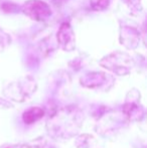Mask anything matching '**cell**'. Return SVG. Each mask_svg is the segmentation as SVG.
<instances>
[{"label":"cell","instance_id":"obj_1","mask_svg":"<svg viewBox=\"0 0 147 148\" xmlns=\"http://www.w3.org/2000/svg\"><path fill=\"white\" fill-rule=\"evenodd\" d=\"M84 121V114L74 106L55 110L47 120V131L55 138L68 139L75 136Z\"/></svg>","mask_w":147,"mask_h":148},{"label":"cell","instance_id":"obj_2","mask_svg":"<svg viewBox=\"0 0 147 148\" xmlns=\"http://www.w3.org/2000/svg\"><path fill=\"white\" fill-rule=\"evenodd\" d=\"M100 64L119 76H124L130 73L133 66V60L127 53H114L101 60Z\"/></svg>","mask_w":147,"mask_h":148},{"label":"cell","instance_id":"obj_3","mask_svg":"<svg viewBox=\"0 0 147 148\" xmlns=\"http://www.w3.org/2000/svg\"><path fill=\"white\" fill-rule=\"evenodd\" d=\"M36 90V81L30 77H26L18 82L9 85L5 90V94L12 100L17 102H23Z\"/></svg>","mask_w":147,"mask_h":148},{"label":"cell","instance_id":"obj_4","mask_svg":"<svg viewBox=\"0 0 147 148\" xmlns=\"http://www.w3.org/2000/svg\"><path fill=\"white\" fill-rule=\"evenodd\" d=\"M22 11L25 15L36 21H43L51 14V9L45 2L40 0H28L22 6Z\"/></svg>","mask_w":147,"mask_h":148},{"label":"cell","instance_id":"obj_5","mask_svg":"<svg viewBox=\"0 0 147 148\" xmlns=\"http://www.w3.org/2000/svg\"><path fill=\"white\" fill-rule=\"evenodd\" d=\"M131 98L127 97L125 105L123 106V114L130 121H140L144 116V110L139 104L140 94L136 90H132L128 94Z\"/></svg>","mask_w":147,"mask_h":148},{"label":"cell","instance_id":"obj_6","mask_svg":"<svg viewBox=\"0 0 147 148\" xmlns=\"http://www.w3.org/2000/svg\"><path fill=\"white\" fill-rule=\"evenodd\" d=\"M57 43L64 51H71L75 49V33L69 22H64L57 34Z\"/></svg>","mask_w":147,"mask_h":148},{"label":"cell","instance_id":"obj_7","mask_svg":"<svg viewBox=\"0 0 147 148\" xmlns=\"http://www.w3.org/2000/svg\"><path fill=\"white\" fill-rule=\"evenodd\" d=\"M139 42V33L135 28L125 26L121 30V43L127 49H135Z\"/></svg>","mask_w":147,"mask_h":148},{"label":"cell","instance_id":"obj_8","mask_svg":"<svg viewBox=\"0 0 147 148\" xmlns=\"http://www.w3.org/2000/svg\"><path fill=\"white\" fill-rule=\"evenodd\" d=\"M107 83V76L103 73H90L81 79V84L87 88H100Z\"/></svg>","mask_w":147,"mask_h":148},{"label":"cell","instance_id":"obj_9","mask_svg":"<svg viewBox=\"0 0 147 148\" xmlns=\"http://www.w3.org/2000/svg\"><path fill=\"white\" fill-rule=\"evenodd\" d=\"M44 115V110L40 107H32L23 113V121L25 124H34L37 120L41 119Z\"/></svg>","mask_w":147,"mask_h":148},{"label":"cell","instance_id":"obj_10","mask_svg":"<svg viewBox=\"0 0 147 148\" xmlns=\"http://www.w3.org/2000/svg\"><path fill=\"white\" fill-rule=\"evenodd\" d=\"M75 145L76 148H98L94 137L87 134L79 136L75 141Z\"/></svg>","mask_w":147,"mask_h":148},{"label":"cell","instance_id":"obj_11","mask_svg":"<svg viewBox=\"0 0 147 148\" xmlns=\"http://www.w3.org/2000/svg\"><path fill=\"white\" fill-rule=\"evenodd\" d=\"M110 0H90V4L92 8L97 11H102L109 6Z\"/></svg>","mask_w":147,"mask_h":148},{"label":"cell","instance_id":"obj_12","mask_svg":"<svg viewBox=\"0 0 147 148\" xmlns=\"http://www.w3.org/2000/svg\"><path fill=\"white\" fill-rule=\"evenodd\" d=\"M10 42H11V39L9 35L2 29H0V51L5 49Z\"/></svg>","mask_w":147,"mask_h":148},{"label":"cell","instance_id":"obj_13","mask_svg":"<svg viewBox=\"0 0 147 148\" xmlns=\"http://www.w3.org/2000/svg\"><path fill=\"white\" fill-rule=\"evenodd\" d=\"M126 2L128 3V5H130V7H137L138 4H139L140 0H126ZM140 6V4H139Z\"/></svg>","mask_w":147,"mask_h":148}]
</instances>
